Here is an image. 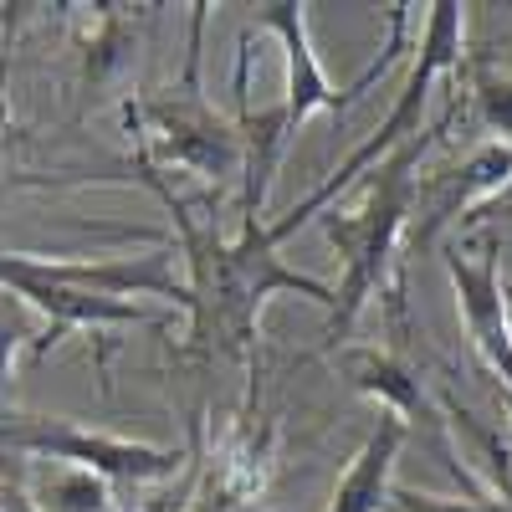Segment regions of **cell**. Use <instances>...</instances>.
I'll list each match as a JSON object with an SVG mask.
<instances>
[{
	"label": "cell",
	"mask_w": 512,
	"mask_h": 512,
	"mask_svg": "<svg viewBox=\"0 0 512 512\" xmlns=\"http://www.w3.org/2000/svg\"><path fill=\"white\" fill-rule=\"evenodd\" d=\"M139 164V180L164 200L169 221L180 231V251H185V287H190V349L200 359H231L256 369V338H262V308L272 292H297L313 303L333 308V287H323L318 277H303L282 267V256L267 236V221H241V236L226 241L216 231V221L195 216V205L169 190V180L154 164Z\"/></svg>",
	"instance_id": "6da1fadb"
},
{
	"label": "cell",
	"mask_w": 512,
	"mask_h": 512,
	"mask_svg": "<svg viewBox=\"0 0 512 512\" xmlns=\"http://www.w3.org/2000/svg\"><path fill=\"white\" fill-rule=\"evenodd\" d=\"M436 128H425L420 139H410L405 149H395L374 169L359 210H333V216H323V236L344 256V282L333 287V308H328V349H338V338H349V328L369 308V297H379L384 282H390L395 251L410 231V210H415V164H420Z\"/></svg>",
	"instance_id": "7a4b0ae2"
},
{
	"label": "cell",
	"mask_w": 512,
	"mask_h": 512,
	"mask_svg": "<svg viewBox=\"0 0 512 512\" xmlns=\"http://www.w3.org/2000/svg\"><path fill=\"white\" fill-rule=\"evenodd\" d=\"M205 11L195 6L190 21V57H185V77L169 82L164 93L128 103V128H134V154L159 164H175L195 180H236L241 175V139L236 128L210 108V98L200 93V36H205Z\"/></svg>",
	"instance_id": "3957f363"
},
{
	"label": "cell",
	"mask_w": 512,
	"mask_h": 512,
	"mask_svg": "<svg viewBox=\"0 0 512 512\" xmlns=\"http://www.w3.org/2000/svg\"><path fill=\"white\" fill-rule=\"evenodd\" d=\"M431 16H425V36L415 41V67H410V77H405V88H400V98H395V108H390V118H384L379 128H374V139H364L344 164L333 169V175L308 195V200H297L282 221H272L267 226V236H272V246L277 241H287L303 221H313L318 210L338 195V190H349L369 164H384L395 149H405L410 139H420L425 128H420V118H425V103H431V93H436V82L446 77V72H456V62H461V31H466V11L456 6V0H436V6H425Z\"/></svg>",
	"instance_id": "277c9868"
},
{
	"label": "cell",
	"mask_w": 512,
	"mask_h": 512,
	"mask_svg": "<svg viewBox=\"0 0 512 512\" xmlns=\"http://www.w3.org/2000/svg\"><path fill=\"white\" fill-rule=\"evenodd\" d=\"M0 451L41 456V461L72 466V472H93V477L123 482V487L164 482L185 461L180 451H164V446H139V441L82 431V425L57 420V415H11V410H0Z\"/></svg>",
	"instance_id": "5b68a950"
},
{
	"label": "cell",
	"mask_w": 512,
	"mask_h": 512,
	"mask_svg": "<svg viewBox=\"0 0 512 512\" xmlns=\"http://www.w3.org/2000/svg\"><path fill=\"white\" fill-rule=\"evenodd\" d=\"M0 287H6L11 297H21V303L31 313H41V333L31 338V364L47 359L62 338L72 328H159L169 323L164 313H149L139 303H123V297H103V292H77V287H57L41 277L36 256H21V251H0Z\"/></svg>",
	"instance_id": "8992f818"
},
{
	"label": "cell",
	"mask_w": 512,
	"mask_h": 512,
	"mask_svg": "<svg viewBox=\"0 0 512 512\" xmlns=\"http://www.w3.org/2000/svg\"><path fill=\"white\" fill-rule=\"evenodd\" d=\"M446 272L456 287V308L466 323L477 359L487 364V374L512 395V318H507V282H502V241L497 231H482V256H446Z\"/></svg>",
	"instance_id": "52a82bcc"
},
{
	"label": "cell",
	"mask_w": 512,
	"mask_h": 512,
	"mask_svg": "<svg viewBox=\"0 0 512 512\" xmlns=\"http://www.w3.org/2000/svg\"><path fill=\"white\" fill-rule=\"evenodd\" d=\"M507 180H512V144H482L466 164H456V169H441V175H415V226L405 231L410 236V246L415 251H425L431 246L456 216H482V210L507 190Z\"/></svg>",
	"instance_id": "ba28073f"
},
{
	"label": "cell",
	"mask_w": 512,
	"mask_h": 512,
	"mask_svg": "<svg viewBox=\"0 0 512 512\" xmlns=\"http://www.w3.org/2000/svg\"><path fill=\"white\" fill-rule=\"evenodd\" d=\"M251 36L241 41V57H236V139H241V221H267V195L277 180V164L292 144V128L282 103L277 108H251Z\"/></svg>",
	"instance_id": "9c48e42d"
},
{
	"label": "cell",
	"mask_w": 512,
	"mask_h": 512,
	"mask_svg": "<svg viewBox=\"0 0 512 512\" xmlns=\"http://www.w3.org/2000/svg\"><path fill=\"white\" fill-rule=\"evenodd\" d=\"M262 26L282 41V57H287V93H282V113H287V128L297 134L313 113H338L359 103L349 88L338 93L318 52H313V31H308V6H292V0H277V6H262Z\"/></svg>",
	"instance_id": "30bf717a"
},
{
	"label": "cell",
	"mask_w": 512,
	"mask_h": 512,
	"mask_svg": "<svg viewBox=\"0 0 512 512\" xmlns=\"http://www.w3.org/2000/svg\"><path fill=\"white\" fill-rule=\"evenodd\" d=\"M405 441H410V425H405L400 415L384 410L379 425L369 431V441H364V451L354 456V466L344 472V482L333 487L328 512H390L395 466H400Z\"/></svg>",
	"instance_id": "8fae6325"
},
{
	"label": "cell",
	"mask_w": 512,
	"mask_h": 512,
	"mask_svg": "<svg viewBox=\"0 0 512 512\" xmlns=\"http://www.w3.org/2000/svg\"><path fill=\"white\" fill-rule=\"evenodd\" d=\"M344 374L359 384L364 395H379L384 410L400 415L405 425L410 420H425V390H420V379L395 359V354H344Z\"/></svg>",
	"instance_id": "7c38bea8"
},
{
	"label": "cell",
	"mask_w": 512,
	"mask_h": 512,
	"mask_svg": "<svg viewBox=\"0 0 512 512\" xmlns=\"http://www.w3.org/2000/svg\"><path fill=\"white\" fill-rule=\"evenodd\" d=\"M446 415H451V431L466 441V451H472L477 482L487 487V497L512 502V436H502V431H492V425H482L472 410H461L456 400H446Z\"/></svg>",
	"instance_id": "4fadbf2b"
},
{
	"label": "cell",
	"mask_w": 512,
	"mask_h": 512,
	"mask_svg": "<svg viewBox=\"0 0 512 512\" xmlns=\"http://www.w3.org/2000/svg\"><path fill=\"white\" fill-rule=\"evenodd\" d=\"M26 487H31V502L41 512H123V507H113L103 477L72 472V466H62V472H36V477L26 472Z\"/></svg>",
	"instance_id": "5bb4252c"
},
{
	"label": "cell",
	"mask_w": 512,
	"mask_h": 512,
	"mask_svg": "<svg viewBox=\"0 0 512 512\" xmlns=\"http://www.w3.org/2000/svg\"><path fill=\"white\" fill-rule=\"evenodd\" d=\"M21 344H31V318H26V303H0V400H6V390H11V359H16V349Z\"/></svg>",
	"instance_id": "9a60e30c"
},
{
	"label": "cell",
	"mask_w": 512,
	"mask_h": 512,
	"mask_svg": "<svg viewBox=\"0 0 512 512\" xmlns=\"http://www.w3.org/2000/svg\"><path fill=\"white\" fill-rule=\"evenodd\" d=\"M390 512H497L492 497H436V492H415V487H395L390 492Z\"/></svg>",
	"instance_id": "2e32d148"
},
{
	"label": "cell",
	"mask_w": 512,
	"mask_h": 512,
	"mask_svg": "<svg viewBox=\"0 0 512 512\" xmlns=\"http://www.w3.org/2000/svg\"><path fill=\"white\" fill-rule=\"evenodd\" d=\"M0 512H41L26 487V466L11 451H0Z\"/></svg>",
	"instance_id": "e0dca14e"
},
{
	"label": "cell",
	"mask_w": 512,
	"mask_h": 512,
	"mask_svg": "<svg viewBox=\"0 0 512 512\" xmlns=\"http://www.w3.org/2000/svg\"><path fill=\"white\" fill-rule=\"evenodd\" d=\"M477 103H482V118H487L492 128L512 134V82H482Z\"/></svg>",
	"instance_id": "ac0fdd59"
},
{
	"label": "cell",
	"mask_w": 512,
	"mask_h": 512,
	"mask_svg": "<svg viewBox=\"0 0 512 512\" xmlns=\"http://www.w3.org/2000/svg\"><path fill=\"white\" fill-rule=\"evenodd\" d=\"M482 216H512V185H507V190H502V195H497V200L482 210ZM482 216H472V221H482Z\"/></svg>",
	"instance_id": "d6986e66"
},
{
	"label": "cell",
	"mask_w": 512,
	"mask_h": 512,
	"mask_svg": "<svg viewBox=\"0 0 512 512\" xmlns=\"http://www.w3.org/2000/svg\"><path fill=\"white\" fill-rule=\"evenodd\" d=\"M502 292H507V318H512V282H507V287H502Z\"/></svg>",
	"instance_id": "ffe728a7"
}]
</instances>
